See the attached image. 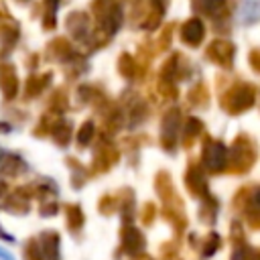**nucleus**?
<instances>
[{"instance_id":"1","label":"nucleus","mask_w":260,"mask_h":260,"mask_svg":"<svg viewBox=\"0 0 260 260\" xmlns=\"http://www.w3.org/2000/svg\"><path fill=\"white\" fill-rule=\"evenodd\" d=\"M154 191L160 199V215L167 223H171L175 238L181 240V236L185 234L189 219H187V211H185V203L173 183V177L167 169H158L154 175Z\"/></svg>"},{"instance_id":"2","label":"nucleus","mask_w":260,"mask_h":260,"mask_svg":"<svg viewBox=\"0 0 260 260\" xmlns=\"http://www.w3.org/2000/svg\"><path fill=\"white\" fill-rule=\"evenodd\" d=\"M258 160V144L248 132H238L228 146V173L248 175Z\"/></svg>"},{"instance_id":"3","label":"nucleus","mask_w":260,"mask_h":260,"mask_svg":"<svg viewBox=\"0 0 260 260\" xmlns=\"http://www.w3.org/2000/svg\"><path fill=\"white\" fill-rule=\"evenodd\" d=\"M189 65L191 63L181 53H173L171 57H167V61L162 63V67L158 71V79H156V89L165 100L175 102L179 98L177 81H183L189 77V73H191Z\"/></svg>"},{"instance_id":"4","label":"nucleus","mask_w":260,"mask_h":260,"mask_svg":"<svg viewBox=\"0 0 260 260\" xmlns=\"http://www.w3.org/2000/svg\"><path fill=\"white\" fill-rule=\"evenodd\" d=\"M258 89L248 81H236L219 93V108L228 116H240L256 106Z\"/></svg>"},{"instance_id":"5","label":"nucleus","mask_w":260,"mask_h":260,"mask_svg":"<svg viewBox=\"0 0 260 260\" xmlns=\"http://www.w3.org/2000/svg\"><path fill=\"white\" fill-rule=\"evenodd\" d=\"M93 12L98 18V35L100 45H106L112 35L118 32L122 24V8L118 0H93Z\"/></svg>"},{"instance_id":"6","label":"nucleus","mask_w":260,"mask_h":260,"mask_svg":"<svg viewBox=\"0 0 260 260\" xmlns=\"http://www.w3.org/2000/svg\"><path fill=\"white\" fill-rule=\"evenodd\" d=\"M183 122H185V118H183V110L179 106H171L165 110V114L160 118L158 142L167 154H175L179 150V138H181Z\"/></svg>"},{"instance_id":"7","label":"nucleus","mask_w":260,"mask_h":260,"mask_svg":"<svg viewBox=\"0 0 260 260\" xmlns=\"http://www.w3.org/2000/svg\"><path fill=\"white\" fill-rule=\"evenodd\" d=\"M199 162L203 165L207 175H223V173H228V144L223 140H219V138L203 134Z\"/></svg>"},{"instance_id":"8","label":"nucleus","mask_w":260,"mask_h":260,"mask_svg":"<svg viewBox=\"0 0 260 260\" xmlns=\"http://www.w3.org/2000/svg\"><path fill=\"white\" fill-rule=\"evenodd\" d=\"M120 106L124 110V120H126V126L130 130H136L138 126H142L148 120V116H150V110H148L146 100L140 93H136V91L126 89L122 93Z\"/></svg>"},{"instance_id":"9","label":"nucleus","mask_w":260,"mask_h":260,"mask_svg":"<svg viewBox=\"0 0 260 260\" xmlns=\"http://www.w3.org/2000/svg\"><path fill=\"white\" fill-rule=\"evenodd\" d=\"M185 189L189 191V195L197 201H203L211 195L209 191V181H207V171L203 169V165L199 160H189L187 169H185V177H183Z\"/></svg>"},{"instance_id":"10","label":"nucleus","mask_w":260,"mask_h":260,"mask_svg":"<svg viewBox=\"0 0 260 260\" xmlns=\"http://www.w3.org/2000/svg\"><path fill=\"white\" fill-rule=\"evenodd\" d=\"M118 160H120V148L116 146L114 140H110L108 134H102L100 142H98V148H95L91 171L93 173H108L114 165H118Z\"/></svg>"},{"instance_id":"11","label":"nucleus","mask_w":260,"mask_h":260,"mask_svg":"<svg viewBox=\"0 0 260 260\" xmlns=\"http://www.w3.org/2000/svg\"><path fill=\"white\" fill-rule=\"evenodd\" d=\"M144 248H146V238H144L142 230L136 228L134 223H122L118 256L120 254H126V258H128V256H134V254L144 252Z\"/></svg>"},{"instance_id":"12","label":"nucleus","mask_w":260,"mask_h":260,"mask_svg":"<svg viewBox=\"0 0 260 260\" xmlns=\"http://www.w3.org/2000/svg\"><path fill=\"white\" fill-rule=\"evenodd\" d=\"M205 57H207V61H211L213 65H217L221 69H232L234 57H236V47L228 39H215L207 45Z\"/></svg>"},{"instance_id":"13","label":"nucleus","mask_w":260,"mask_h":260,"mask_svg":"<svg viewBox=\"0 0 260 260\" xmlns=\"http://www.w3.org/2000/svg\"><path fill=\"white\" fill-rule=\"evenodd\" d=\"M205 134V124L201 118L197 116H187L185 122H183V128H181V138H179V146L189 150L193 148V144Z\"/></svg>"},{"instance_id":"14","label":"nucleus","mask_w":260,"mask_h":260,"mask_svg":"<svg viewBox=\"0 0 260 260\" xmlns=\"http://www.w3.org/2000/svg\"><path fill=\"white\" fill-rule=\"evenodd\" d=\"M179 37L187 47H199L205 39V24L201 22V18L193 16V18H189L181 24Z\"/></svg>"},{"instance_id":"15","label":"nucleus","mask_w":260,"mask_h":260,"mask_svg":"<svg viewBox=\"0 0 260 260\" xmlns=\"http://www.w3.org/2000/svg\"><path fill=\"white\" fill-rule=\"evenodd\" d=\"M193 8L205 16H209L211 20H215L217 24H221L228 16V0H193Z\"/></svg>"},{"instance_id":"16","label":"nucleus","mask_w":260,"mask_h":260,"mask_svg":"<svg viewBox=\"0 0 260 260\" xmlns=\"http://www.w3.org/2000/svg\"><path fill=\"white\" fill-rule=\"evenodd\" d=\"M118 71L124 79L128 81H136V79H142L144 73L148 71V67H144L136 57H132L130 53H122L118 57Z\"/></svg>"},{"instance_id":"17","label":"nucleus","mask_w":260,"mask_h":260,"mask_svg":"<svg viewBox=\"0 0 260 260\" xmlns=\"http://www.w3.org/2000/svg\"><path fill=\"white\" fill-rule=\"evenodd\" d=\"M189 242H191L193 248H195V246L199 248V256H201L203 260L215 256L217 250L221 248V236H219L217 232H209V234H205L203 240H199L197 236H189Z\"/></svg>"},{"instance_id":"18","label":"nucleus","mask_w":260,"mask_h":260,"mask_svg":"<svg viewBox=\"0 0 260 260\" xmlns=\"http://www.w3.org/2000/svg\"><path fill=\"white\" fill-rule=\"evenodd\" d=\"M118 211L122 217V223H132L134 215H136V199H134V189L130 187H122L118 191Z\"/></svg>"},{"instance_id":"19","label":"nucleus","mask_w":260,"mask_h":260,"mask_svg":"<svg viewBox=\"0 0 260 260\" xmlns=\"http://www.w3.org/2000/svg\"><path fill=\"white\" fill-rule=\"evenodd\" d=\"M217 213H219V201L217 197L211 193L207 199L199 201V211H197V217L205 223V225H215L217 221Z\"/></svg>"},{"instance_id":"20","label":"nucleus","mask_w":260,"mask_h":260,"mask_svg":"<svg viewBox=\"0 0 260 260\" xmlns=\"http://www.w3.org/2000/svg\"><path fill=\"white\" fill-rule=\"evenodd\" d=\"M209 100H211V95H209V89H207V85H205L203 81H197V83L189 89V93H187V102H189V106L195 108V110L207 108V106H209Z\"/></svg>"},{"instance_id":"21","label":"nucleus","mask_w":260,"mask_h":260,"mask_svg":"<svg viewBox=\"0 0 260 260\" xmlns=\"http://www.w3.org/2000/svg\"><path fill=\"white\" fill-rule=\"evenodd\" d=\"M252 203H254V191H252V187H250V185L240 187V189L236 191L234 199H232L234 209H236V211H240V213H242L248 205H252Z\"/></svg>"},{"instance_id":"22","label":"nucleus","mask_w":260,"mask_h":260,"mask_svg":"<svg viewBox=\"0 0 260 260\" xmlns=\"http://www.w3.org/2000/svg\"><path fill=\"white\" fill-rule=\"evenodd\" d=\"M242 20L244 24H254L260 20V0H244Z\"/></svg>"},{"instance_id":"23","label":"nucleus","mask_w":260,"mask_h":260,"mask_svg":"<svg viewBox=\"0 0 260 260\" xmlns=\"http://www.w3.org/2000/svg\"><path fill=\"white\" fill-rule=\"evenodd\" d=\"M230 260H260V248H254L250 244L232 248Z\"/></svg>"},{"instance_id":"24","label":"nucleus","mask_w":260,"mask_h":260,"mask_svg":"<svg viewBox=\"0 0 260 260\" xmlns=\"http://www.w3.org/2000/svg\"><path fill=\"white\" fill-rule=\"evenodd\" d=\"M230 244H232V248L248 244V238H246V234H244V223H242L240 219H234V221L230 223Z\"/></svg>"},{"instance_id":"25","label":"nucleus","mask_w":260,"mask_h":260,"mask_svg":"<svg viewBox=\"0 0 260 260\" xmlns=\"http://www.w3.org/2000/svg\"><path fill=\"white\" fill-rule=\"evenodd\" d=\"M69 26H71V30H73V35H75L77 39H83L85 32H87V16L81 14V12L71 14V18H69Z\"/></svg>"},{"instance_id":"26","label":"nucleus","mask_w":260,"mask_h":260,"mask_svg":"<svg viewBox=\"0 0 260 260\" xmlns=\"http://www.w3.org/2000/svg\"><path fill=\"white\" fill-rule=\"evenodd\" d=\"M93 136H95V124L91 120L83 122L81 128H79V132H77V144H79V148H85L93 140Z\"/></svg>"},{"instance_id":"27","label":"nucleus","mask_w":260,"mask_h":260,"mask_svg":"<svg viewBox=\"0 0 260 260\" xmlns=\"http://www.w3.org/2000/svg\"><path fill=\"white\" fill-rule=\"evenodd\" d=\"M156 215H158V209H156V205H154L152 201H146V203L140 207V213H138L140 223H142L144 228H150V225L154 223Z\"/></svg>"},{"instance_id":"28","label":"nucleus","mask_w":260,"mask_h":260,"mask_svg":"<svg viewBox=\"0 0 260 260\" xmlns=\"http://www.w3.org/2000/svg\"><path fill=\"white\" fill-rule=\"evenodd\" d=\"M242 215H244V221H246V225L250 228V230H260V207L256 205V203H252V205H248L244 211H242Z\"/></svg>"},{"instance_id":"29","label":"nucleus","mask_w":260,"mask_h":260,"mask_svg":"<svg viewBox=\"0 0 260 260\" xmlns=\"http://www.w3.org/2000/svg\"><path fill=\"white\" fill-rule=\"evenodd\" d=\"M118 205H120L118 193H116V195H104V197L100 199V203H98V207H100V211H102L104 215H112L114 211H118Z\"/></svg>"},{"instance_id":"30","label":"nucleus","mask_w":260,"mask_h":260,"mask_svg":"<svg viewBox=\"0 0 260 260\" xmlns=\"http://www.w3.org/2000/svg\"><path fill=\"white\" fill-rule=\"evenodd\" d=\"M67 219H69V228L71 230H79L83 225V211L79 205H69L67 207Z\"/></svg>"},{"instance_id":"31","label":"nucleus","mask_w":260,"mask_h":260,"mask_svg":"<svg viewBox=\"0 0 260 260\" xmlns=\"http://www.w3.org/2000/svg\"><path fill=\"white\" fill-rule=\"evenodd\" d=\"M160 260H181L177 242H167L160 246Z\"/></svg>"},{"instance_id":"32","label":"nucleus","mask_w":260,"mask_h":260,"mask_svg":"<svg viewBox=\"0 0 260 260\" xmlns=\"http://www.w3.org/2000/svg\"><path fill=\"white\" fill-rule=\"evenodd\" d=\"M171 32H173V24L165 26V30L160 32L158 37V43H156V51H167L169 45H171Z\"/></svg>"},{"instance_id":"33","label":"nucleus","mask_w":260,"mask_h":260,"mask_svg":"<svg viewBox=\"0 0 260 260\" xmlns=\"http://www.w3.org/2000/svg\"><path fill=\"white\" fill-rule=\"evenodd\" d=\"M55 138L59 144H67L69 138H71V130H69V124H59L57 130H55Z\"/></svg>"},{"instance_id":"34","label":"nucleus","mask_w":260,"mask_h":260,"mask_svg":"<svg viewBox=\"0 0 260 260\" xmlns=\"http://www.w3.org/2000/svg\"><path fill=\"white\" fill-rule=\"evenodd\" d=\"M248 63L254 73H260V49H252L248 55Z\"/></svg>"},{"instance_id":"35","label":"nucleus","mask_w":260,"mask_h":260,"mask_svg":"<svg viewBox=\"0 0 260 260\" xmlns=\"http://www.w3.org/2000/svg\"><path fill=\"white\" fill-rule=\"evenodd\" d=\"M128 260H154L150 254L146 252H140V254H134V256H128Z\"/></svg>"},{"instance_id":"36","label":"nucleus","mask_w":260,"mask_h":260,"mask_svg":"<svg viewBox=\"0 0 260 260\" xmlns=\"http://www.w3.org/2000/svg\"><path fill=\"white\" fill-rule=\"evenodd\" d=\"M254 203H256V205L260 207V189H258V191L254 193Z\"/></svg>"},{"instance_id":"37","label":"nucleus","mask_w":260,"mask_h":260,"mask_svg":"<svg viewBox=\"0 0 260 260\" xmlns=\"http://www.w3.org/2000/svg\"><path fill=\"white\" fill-rule=\"evenodd\" d=\"M0 256H2V258H4V260H12V256H10V254H6V252H4V250H0Z\"/></svg>"}]
</instances>
